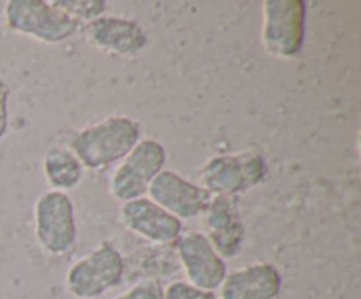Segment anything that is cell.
Masks as SVG:
<instances>
[{
	"mask_svg": "<svg viewBox=\"0 0 361 299\" xmlns=\"http://www.w3.org/2000/svg\"><path fill=\"white\" fill-rule=\"evenodd\" d=\"M148 199L178 220L200 217L212 201V193L171 169H162L148 186Z\"/></svg>",
	"mask_w": 361,
	"mask_h": 299,
	"instance_id": "cell-8",
	"label": "cell"
},
{
	"mask_svg": "<svg viewBox=\"0 0 361 299\" xmlns=\"http://www.w3.org/2000/svg\"><path fill=\"white\" fill-rule=\"evenodd\" d=\"M9 97L11 88L4 77H0V139L9 129Z\"/></svg>",
	"mask_w": 361,
	"mask_h": 299,
	"instance_id": "cell-18",
	"label": "cell"
},
{
	"mask_svg": "<svg viewBox=\"0 0 361 299\" xmlns=\"http://www.w3.org/2000/svg\"><path fill=\"white\" fill-rule=\"evenodd\" d=\"M141 141V127L129 116H108L88 125L71 139V151L83 169L101 171L122 160Z\"/></svg>",
	"mask_w": 361,
	"mask_h": 299,
	"instance_id": "cell-1",
	"label": "cell"
},
{
	"mask_svg": "<svg viewBox=\"0 0 361 299\" xmlns=\"http://www.w3.org/2000/svg\"><path fill=\"white\" fill-rule=\"evenodd\" d=\"M200 183L212 196L236 197L249 192L268 178L267 158L257 150L236 155H217L197 172Z\"/></svg>",
	"mask_w": 361,
	"mask_h": 299,
	"instance_id": "cell-2",
	"label": "cell"
},
{
	"mask_svg": "<svg viewBox=\"0 0 361 299\" xmlns=\"http://www.w3.org/2000/svg\"><path fill=\"white\" fill-rule=\"evenodd\" d=\"M120 220L134 234L157 245H171L182 236L183 222L173 217L148 197L123 203Z\"/></svg>",
	"mask_w": 361,
	"mask_h": 299,
	"instance_id": "cell-12",
	"label": "cell"
},
{
	"mask_svg": "<svg viewBox=\"0 0 361 299\" xmlns=\"http://www.w3.org/2000/svg\"><path fill=\"white\" fill-rule=\"evenodd\" d=\"M166 158V148L159 141L141 139L111 174V196L122 204L145 197L150 183L164 169Z\"/></svg>",
	"mask_w": 361,
	"mask_h": 299,
	"instance_id": "cell-6",
	"label": "cell"
},
{
	"mask_svg": "<svg viewBox=\"0 0 361 299\" xmlns=\"http://www.w3.org/2000/svg\"><path fill=\"white\" fill-rule=\"evenodd\" d=\"M53 4L74 18L80 25L102 16L108 9V2L104 0H53Z\"/></svg>",
	"mask_w": 361,
	"mask_h": 299,
	"instance_id": "cell-15",
	"label": "cell"
},
{
	"mask_svg": "<svg viewBox=\"0 0 361 299\" xmlns=\"http://www.w3.org/2000/svg\"><path fill=\"white\" fill-rule=\"evenodd\" d=\"M115 299H164V287L155 278H147V280L137 281L129 291L116 295Z\"/></svg>",
	"mask_w": 361,
	"mask_h": 299,
	"instance_id": "cell-17",
	"label": "cell"
},
{
	"mask_svg": "<svg viewBox=\"0 0 361 299\" xmlns=\"http://www.w3.org/2000/svg\"><path fill=\"white\" fill-rule=\"evenodd\" d=\"M201 217L204 227L203 234L222 259H235L242 253L245 243V224L236 197L214 196Z\"/></svg>",
	"mask_w": 361,
	"mask_h": 299,
	"instance_id": "cell-10",
	"label": "cell"
},
{
	"mask_svg": "<svg viewBox=\"0 0 361 299\" xmlns=\"http://www.w3.org/2000/svg\"><path fill=\"white\" fill-rule=\"evenodd\" d=\"M88 44L101 51L120 56H134L148 44V34L136 20L122 16H102L83 25Z\"/></svg>",
	"mask_w": 361,
	"mask_h": 299,
	"instance_id": "cell-11",
	"label": "cell"
},
{
	"mask_svg": "<svg viewBox=\"0 0 361 299\" xmlns=\"http://www.w3.org/2000/svg\"><path fill=\"white\" fill-rule=\"evenodd\" d=\"M123 273L126 262L122 253L113 243L104 241L69 267L67 291L78 299L101 298L122 281Z\"/></svg>",
	"mask_w": 361,
	"mask_h": 299,
	"instance_id": "cell-5",
	"label": "cell"
},
{
	"mask_svg": "<svg viewBox=\"0 0 361 299\" xmlns=\"http://www.w3.org/2000/svg\"><path fill=\"white\" fill-rule=\"evenodd\" d=\"M42 169L51 190H60V192L78 186L83 178V165L73 151L62 146H51L46 151Z\"/></svg>",
	"mask_w": 361,
	"mask_h": 299,
	"instance_id": "cell-14",
	"label": "cell"
},
{
	"mask_svg": "<svg viewBox=\"0 0 361 299\" xmlns=\"http://www.w3.org/2000/svg\"><path fill=\"white\" fill-rule=\"evenodd\" d=\"M4 21L16 34L56 44L80 30V23L48 0H9L4 7Z\"/></svg>",
	"mask_w": 361,
	"mask_h": 299,
	"instance_id": "cell-3",
	"label": "cell"
},
{
	"mask_svg": "<svg viewBox=\"0 0 361 299\" xmlns=\"http://www.w3.org/2000/svg\"><path fill=\"white\" fill-rule=\"evenodd\" d=\"M35 238L41 248L51 255L69 252L78 238L74 203L69 193L48 190L34 208Z\"/></svg>",
	"mask_w": 361,
	"mask_h": 299,
	"instance_id": "cell-7",
	"label": "cell"
},
{
	"mask_svg": "<svg viewBox=\"0 0 361 299\" xmlns=\"http://www.w3.org/2000/svg\"><path fill=\"white\" fill-rule=\"evenodd\" d=\"M164 299H221L215 292L194 287L189 281H173L164 288Z\"/></svg>",
	"mask_w": 361,
	"mask_h": 299,
	"instance_id": "cell-16",
	"label": "cell"
},
{
	"mask_svg": "<svg viewBox=\"0 0 361 299\" xmlns=\"http://www.w3.org/2000/svg\"><path fill=\"white\" fill-rule=\"evenodd\" d=\"M221 299H277L282 292V274L270 262H256L226 274Z\"/></svg>",
	"mask_w": 361,
	"mask_h": 299,
	"instance_id": "cell-13",
	"label": "cell"
},
{
	"mask_svg": "<svg viewBox=\"0 0 361 299\" xmlns=\"http://www.w3.org/2000/svg\"><path fill=\"white\" fill-rule=\"evenodd\" d=\"M176 253L189 284L212 292L221 287L228 274V266L203 232L189 231L180 236L176 239Z\"/></svg>",
	"mask_w": 361,
	"mask_h": 299,
	"instance_id": "cell-9",
	"label": "cell"
},
{
	"mask_svg": "<svg viewBox=\"0 0 361 299\" xmlns=\"http://www.w3.org/2000/svg\"><path fill=\"white\" fill-rule=\"evenodd\" d=\"M307 34V2L264 0L261 42L275 58H293L302 51Z\"/></svg>",
	"mask_w": 361,
	"mask_h": 299,
	"instance_id": "cell-4",
	"label": "cell"
}]
</instances>
